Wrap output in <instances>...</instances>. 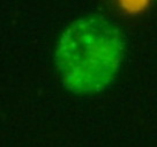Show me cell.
<instances>
[{"label": "cell", "instance_id": "cell-1", "mask_svg": "<svg viewBox=\"0 0 157 147\" xmlns=\"http://www.w3.org/2000/svg\"><path fill=\"white\" fill-rule=\"evenodd\" d=\"M124 56L121 31L101 15L76 19L65 29L56 51L65 87L76 94L102 92L111 83Z\"/></svg>", "mask_w": 157, "mask_h": 147}]
</instances>
